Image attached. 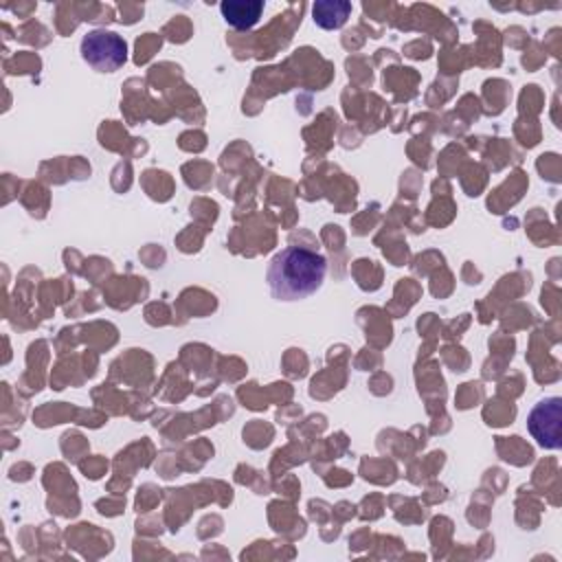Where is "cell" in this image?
<instances>
[{
	"mask_svg": "<svg viewBox=\"0 0 562 562\" xmlns=\"http://www.w3.org/2000/svg\"><path fill=\"white\" fill-rule=\"evenodd\" d=\"M527 428L538 446L558 450L562 446V400L553 395L536 402L527 415Z\"/></svg>",
	"mask_w": 562,
	"mask_h": 562,
	"instance_id": "3957f363",
	"label": "cell"
},
{
	"mask_svg": "<svg viewBox=\"0 0 562 562\" xmlns=\"http://www.w3.org/2000/svg\"><path fill=\"white\" fill-rule=\"evenodd\" d=\"M222 18L235 29H250L257 24L263 2L261 0H224L220 4Z\"/></svg>",
	"mask_w": 562,
	"mask_h": 562,
	"instance_id": "277c9868",
	"label": "cell"
},
{
	"mask_svg": "<svg viewBox=\"0 0 562 562\" xmlns=\"http://www.w3.org/2000/svg\"><path fill=\"white\" fill-rule=\"evenodd\" d=\"M81 57L99 72H114L127 61V44L114 31L94 29L81 40Z\"/></svg>",
	"mask_w": 562,
	"mask_h": 562,
	"instance_id": "7a4b0ae2",
	"label": "cell"
},
{
	"mask_svg": "<svg viewBox=\"0 0 562 562\" xmlns=\"http://www.w3.org/2000/svg\"><path fill=\"white\" fill-rule=\"evenodd\" d=\"M349 13H351V2L347 0H318L312 7L314 22L327 31L340 29L347 22Z\"/></svg>",
	"mask_w": 562,
	"mask_h": 562,
	"instance_id": "5b68a950",
	"label": "cell"
},
{
	"mask_svg": "<svg viewBox=\"0 0 562 562\" xmlns=\"http://www.w3.org/2000/svg\"><path fill=\"white\" fill-rule=\"evenodd\" d=\"M327 259L321 252L288 246L270 259L266 281L277 301H301L323 285Z\"/></svg>",
	"mask_w": 562,
	"mask_h": 562,
	"instance_id": "6da1fadb",
	"label": "cell"
}]
</instances>
